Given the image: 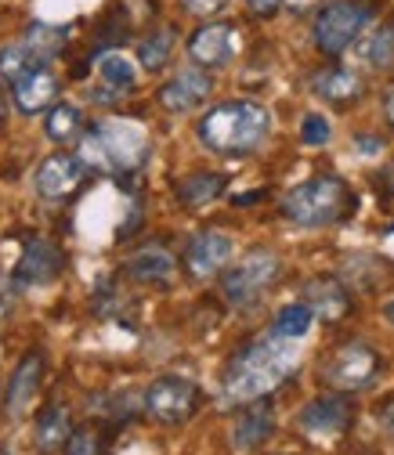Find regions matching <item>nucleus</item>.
I'll use <instances>...</instances> for the list:
<instances>
[{"mask_svg":"<svg viewBox=\"0 0 394 455\" xmlns=\"http://www.w3.org/2000/svg\"><path fill=\"white\" fill-rule=\"evenodd\" d=\"M0 455H12V448H0Z\"/></svg>","mask_w":394,"mask_h":455,"instance_id":"41","label":"nucleus"},{"mask_svg":"<svg viewBox=\"0 0 394 455\" xmlns=\"http://www.w3.org/2000/svg\"><path fill=\"white\" fill-rule=\"evenodd\" d=\"M40 383H44V355L40 351H26L22 362L15 365V372L8 376V397H4V405H8V416L19 419L33 409L36 402V394H40Z\"/></svg>","mask_w":394,"mask_h":455,"instance_id":"17","label":"nucleus"},{"mask_svg":"<svg viewBox=\"0 0 394 455\" xmlns=\"http://www.w3.org/2000/svg\"><path fill=\"white\" fill-rule=\"evenodd\" d=\"M355 148H358L362 156H376V152L383 148V141L373 138V134H358V138H355Z\"/></svg>","mask_w":394,"mask_h":455,"instance_id":"35","label":"nucleus"},{"mask_svg":"<svg viewBox=\"0 0 394 455\" xmlns=\"http://www.w3.org/2000/svg\"><path fill=\"white\" fill-rule=\"evenodd\" d=\"M76 156L94 174H138L149 159V134L134 124H94L91 131H84Z\"/></svg>","mask_w":394,"mask_h":455,"instance_id":"4","label":"nucleus"},{"mask_svg":"<svg viewBox=\"0 0 394 455\" xmlns=\"http://www.w3.org/2000/svg\"><path fill=\"white\" fill-rule=\"evenodd\" d=\"M311 4H315V0H286V8H290V12H308Z\"/></svg>","mask_w":394,"mask_h":455,"instance_id":"38","label":"nucleus"},{"mask_svg":"<svg viewBox=\"0 0 394 455\" xmlns=\"http://www.w3.org/2000/svg\"><path fill=\"white\" fill-rule=\"evenodd\" d=\"M224 188H229V174H217V170H196V174H189L185 181H178V199L189 210H203V206L217 203L224 196Z\"/></svg>","mask_w":394,"mask_h":455,"instance_id":"21","label":"nucleus"},{"mask_svg":"<svg viewBox=\"0 0 394 455\" xmlns=\"http://www.w3.org/2000/svg\"><path fill=\"white\" fill-rule=\"evenodd\" d=\"M275 427H278V419H275V405L268 402V397L246 402L236 412V423H232V448L243 451V455H253L275 437Z\"/></svg>","mask_w":394,"mask_h":455,"instance_id":"13","label":"nucleus"},{"mask_svg":"<svg viewBox=\"0 0 394 455\" xmlns=\"http://www.w3.org/2000/svg\"><path fill=\"white\" fill-rule=\"evenodd\" d=\"M229 0H181V8L189 12V15H213V12H221Z\"/></svg>","mask_w":394,"mask_h":455,"instance_id":"32","label":"nucleus"},{"mask_svg":"<svg viewBox=\"0 0 394 455\" xmlns=\"http://www.w3.org/2000/svg\"><path fill=\"white\" fill-rule=\"evenodd\" d=\"M358 210V196L355 188L336 178V174H322V178H311L297 188L286 192L283 199V217L297 228H308V232H315V228H333V224H344L351 220Z\"/></svg>","mask_w":394,"mask_h":455,"instance_id":"3","label":"nucleus"},{"mask_svg":"<svg viewBox=\"0 0 394 455\" xmlns=\"http://www.w3.org/2000/svg\"><path fill=\"white\" fill-rule=\"evenodd\" d=\"M40 59H54V54H62L66 44H69V26H51V22H33L26 26V36H22Z\"/></svg>","mask_w":394,"mask_h":455,"instance_id":"27","label":"nucleus"},{"mask_svg":"<svg viewBox=\"0 0 394 455\" xmlns=\"http://www.w3.org/2000/svg\"><path fill=\"white\" fill-rule=\"evenodd\" d=\"M329 134H333L329 120H326V116H318V112H308L304 124H301V141H304L308 148H322V145L329 141Z\"/></svg>","mask_w":394,"mask_h":455,"instance_id":"31","label":"nucleus"},{"mask_svg":"<svg viewBox=\"0 0 394 455\" xmlns=\"http://www.w3.org/2000/svg\"><path fill=\"white\" fill-rule=\"evenodd\" d=\"M355 419V409L344 394H318L311 397V402L301 409L297 416V430L311 441H336V437H344L348 427Z\"/></svg>","mask_w":394,"mask_h":455,"instance_id":"9","label":"nucleus"},{"mask_svg":"<svg viewBox=\"0 0 394 455\" xmlns=\"http://www.w3.org/2000/svg\"><path fill=\"white\" fill-rule=\"evenodd\" d=\"M383 315H387V318H390V322H394V300H390V304H387V307H383Z\"/></svg>","mask_w":394,"mask_h":455,"instance_id":"40","label":"nucleus"},{"mask_svg":"<svg viewBox=\"0 0 394 455\" xmlns=\"http://www.w3.org/2000/svg\"><path fill=\"white\" fill-rule=\"evenodd\" d=\"M358 59L369 66V69H394V26H376V29H366L358 40Z\"/></svg>","mask_w":394,"mask_h":455,"instance_id":"22","label":"nucleus"},{"mask_svg":"<svg viewBox=\"0 0 394 455\" xmlns=\"http://www.w3.org/2000/svg\"><path fill=\"white\" fill-rule=\"evenodd\" d=\"M311 325H315V311L304 304V300H293V304H286L283 311L275 315V322H271V329L278 332V336H286V339H301L311 332Z\"/></svg>","mask_w":394,"mask_h":455,"instance_id":"28","label":"nucleus"},{"mask_svg":"<svg viewBox=\"0 0 394 455\" xmlns=\"http://www.w3.org/2000/svg\"><path fill=\"white\" fill-rule=\"evenodd\" d=\"M366 22H369V8L366 4H355V0H329V4L318 12L315 19V47L329 59L344 54L362 33H366Z\"/></svg>","mask_w":394,"mask_h":455,"instance_id":"8","label":"nucleus"},{"mask_svg":"<svg viewBox=\"0 0 394 455\" xmlns=\"http://www.w3.org/2000/svg\"><path fill=\"white\" fill-rule=\"evenodd\" d=\"M62 271H66V253L59 246L47 243V239H29L22 246V257L15 260L12 286L15 290H40V286H51Z\"/></svg>","mask_w":394,"mask_h":455,"instance_id":"10","label":"nucleus"},{"mask_svg":"<svg viewBox=\"0 0 394 455\" xmlns=\"http://www.w3.org/2000/svg\"><path fill=\"white\" fill-rule=\"evenodd\" d=\"M383 116H387V124L394 127V84L383 91Z\"/></svg>","mask_w":394,"mask_h":455,"instance_id":"36","label":"nucleus"},{"mask_svg":"<svg viewBox=\"0 0 394 455\" xmlns=\"http://www.w3.org/2000/svg\"><path fill=\"white\" fill-rule=\"evenodd\" d=\"M286 0H246V8H250V15L253 19H271V15H278V8H283Z\"/></svg>","mask_w":394,"mask_h":455,"instance_id":"34","label":"nucleus"},{"mask_svg":"<svg viewBox=\"0 0 394 455\" xmlns=\"http://www.w3.org/2000/svg\"><path fill=\"white\" fill-rule=\"evenodd\" d=\"M62 455H105V434L98 427H73Z\"/></svg>","mask_w":394,"mask_h":455,"instance_id":"30","label":"nucleus"},{"mask_svg":"<svg viewBox=\"0 0 394 455\" xmlns=\"http://www.w3.org/2000/svg\"><path fill=\"white\" fill-rule=\"evenodd\" d=\"M301 300L315 311L318 322H344L351 315V293L341 278H333V275H315L304 282V290H301Z\"/></svg>","mask_w":394,"mask_h":455,"instance_id":"15","label":"nucleus"},{"mask_svg":"<svg viewBox=\"0 0 394 455\" xmlns=\"http://www.w3.org/2000/svg\"><path fill=\"white\" fill-rule=\"evenodd\" d=\"M311 91L322 98V101H329V105H336V108H348V105H355L358 98H362V80H358V73H351V69H341V66H329V69H322V73H315V80H311Z\"/></svg>","mask_w":394,"mask_h":455,"instance_id":"19","label":"nucleus"},{"mask_svg":"<svg viewBox=\"0 0 394 455\" xmlns=\"http://www.w3.org/2000/svg\"><path fill=\"white\" fill-rule=\"evenodd\" d=\"M69 434H73V416H69V409H66V405L51 402V405H44V409L36 412L33 441H36V448H40L44 455L62 451V448H66V441H69Z\"/></svg>","mask_w":394,"mask_h":455,"instance_id":"20","label":"nucleus"},{"mask_svg":"<svg viewBox=\"0 0 394 455\" xmlns=\"http://www.w3.org/2000/svg\"><path fill=\"white\" fill-rule=\"evenodd\" d=\"M98 76L112 87V91H131L134 84H138V69H134V62L127 59V54H120V51H109V54H101L98 59Z\"/></svg>","mask_w":394,"mask_h":455,"instance_id":"29","label":"nucleus"},{"mask_svg":"<svg viewBox=\"0 0 394 455\" xmlns=\"http://www.w3.org/2000/svg\"><path fill=\"white\" fill-rule=\"evenodd\" d=\"M171 54H174V29H156L149 33L141 44H138V66L145 73H159L166 62H171Z\"/></svg>","mask_w":394,"mask_h":455,"instance_id":"26","label":"nucleus"},{"mask_svg":"<svg viewBox=\"0 0 394 455\" xmlns=\"http://www.w3.org/2000/svg\"><path fill=\"white\" fill-rule=\"evenodd\" d=\"M239 51V36L232 22H206L189 36V54L192 62L203 69H221L236 59Z\"/></svg>","mask_w":394,"mask_h":455,"instance_id":"14","label":"nucleus"},{"mask_svg":"<svg viewBox=\"0 0 394 455\" xmlns=\"http://www.w3.org/2000/svg\"><path fill=\"white\" fill-rule=\"evenodd\" d=\"M87 178V163L73 152H51L40 166H36V174H33V185L40 192V199H51V203H59V199H69Z\"/></svg>","mask_w":394,"mask_h":455,"instance_id":"11","label":"nucleus"},{"mask_svg":"<svg viewBox=\"0 0 394 455\" xmlns=\"http://www.w3.org/2000/svg\"><path fill=\"white\" fill-rule=\"evenodd\" d=\"M127 271L138 282H166V278L174 275V257L166 253L163 246H149V250H138L127 260Z\"/></svg>","mask_w":394,"mask_h":455,"instance_id":"24","label":"nucleus"},{"mask_svg":"<svg viewBox=\"0 0 394 455\" xmlns=\"http://www.w3.org/2000/svg\"><path fill=\"white\" fill-rule=\"evenodd\" d=\"M196 134L206 152L243 159V156H253L271 138V112L261 101L232 98V101L213 105L199 120Z\"/></svg>","mask_w":394,"mask_h":455,"instance_id":"2","label":"nucleus"},{"mask_svg":"<svg viewBox=\"0 0 394 455\" xmlns=\"http://www.w3.org/2000/svg\"><path fill=\"white\" fill-rule=\"evenodd\" d=\"M380 369H383V358L369 344H362V339H348V344H341L322 362L318 376L336 394H358V390L376 383Z\"/></svg>","mask_w":394,"mask_h":455,"instance_id":"7","label":"nucleus"},{"mask_svg":"<svg viewBox=\"0 0 394 455\" xmlns=\"http://www.w3.org/2000/svg\"><path fill=\"white\" fill-rule=\"evenodd\" d=\"M4 116H8V101H4V87H0V124H4Z\"/></svg>","mask_w":394,"mask_h":455,"instance_id":"39","label":"nucleus"},{"mask_svg":"<svg viewBox=\"0 0 394 455\" xmlns=\"http://www.w3.org/2000/svg\"><path fill=\"white\" fill-rule=\"evenodd\" d=\"M8 91H12L15 105H19V112L33 116V112H44V108L54 105V98H59V76H54V69L47 62H40L22 80H15Z\"/></svg>","mask_w":394,"mask_h":455,"instance_id":"18","label":"nucleus"},{"mask_svg":"<svg viewBox=\"0 0 394 455\" xmlns=\"http://www.w3.org/2000/svg\"><path fill=\"white\" fill-rule=\"evenodd\" d=\"M40 62H47V59H40V54L26 44V40H19V44H8V47H0V84L4 87H12L15 80H22L29 69H36Z\"/></svg>","mask_w":394,"mask_h":455,"instance_id":"25","label":"nucleus"},{"mask_svg":"<svg viewBox=\"0 0 394 455\" xmlns=\"http://www.w3.org/2000/svg\"><path fill=\"white\" fill-rule=\"evenodd\" d=\"M297 365H301L297 339H286L275 329H268V332L246 339L232 355V362L224 365L221 394L229 405H246V402H257V397H271L293 376Z\"/></svg>","mask_w":394,"mask_h":455,"instance_id":"1","label":"nucleus"},{"mask_svg":"<svg viewBox=\"0 0 394 455\" xmlns=\"http://www.w3.org/2000/svg\"><path fill=\"white\" fill-rule=\"evenodd\" d=\"M44 131L51 141L59 145H69L76 138H84V112L73 105V101H54L44 116Z\"/></svg>","mask_w":394,"mask_h":455,"instance_id":"23","label":"nucleus"},{"mask_svg":"<svg viewBox=\"0 0 394 455\" xmlns=\"http://www.w3.org/2000/svg\"><path fill=\"white\" fill-rule=\"evenodd\" d=\"M210 91H213L210 73L203 66H192V69L174 73L171 80L159 87V105L166 112H192V108H199L210 98Z\"/></svg>","mask_w":394,"mask_h":455,"instance_id":"16","label":"nucleus"},{"mask_svg":"<svg viewBox=\"0 0 394 455\" xmlns=\"http://www.w3.org/2000/svg\"><path fill=\"white\" fill-rule=\"evenodd\" d=\"M203 405V390L196 379L189 376H174V372H166V376H156L145 394H141V409L149 419L163 423V427H181L189 423Z\"/></svg>","mask_w":394,"mask_h":455,"instance_id":"6","label":"nucleus"},{"mask_svg":"<svg viewBox=\"0 0 394 455\" xmlns=\"http://www.w3.org/2000/svg\"><path fill=\"white\" fill-rule=\"evenodd\" d=\"M264 192H246V196H236V206H253V199H261Z\"/></svg>","mask_w":394,"mask_h":455,"instance_id":"37","label":"nucleus"},{"mask_svg":"<svg viewBox=\"0 0 394 455\" xmlns=\"http://www.w3.org/2000/svg\"><path fill=\"white\" fill-rule=\"evenodd\" d=\"M376 423H380L383 437H387V441H394V397H387V402L376 409Z\"/></svg>","mask_w":394,"mask_h":455,"instance_id":"33","label":"nucleus"},{"mask_svg":"<svg viewBox=\"0 0 394 455\" xmlns=\"http://www.w3.org/2000/svg\"><path fill=\"white\" fill-rule=\"evenodd\" d=\"M278 275H283V260H278V253L257 246V250L243 253V260H236L232 267H224L221 297L232 307H253L278 282Z\"/></svg>","mask_w":394,"mask_h":455,"instance_id":"5","label":"nucleus"},{"mask_svg":"<svg viewBox=\"0 0 394 455\" xmlns=\"http://www.w3.org/2000/svg\"><path fill=\"white\" fill-rule=\"evenodd\" d=\"M232 253H236V243L224 232H217V228H206V232H196L189 239L181 264L196 282H206V278H213V275H221L224 267H229Z\"/></svg>","mask_w":394,"mask_h":455,"instance_id":"12","label":"nucleus"}]
</instances>
